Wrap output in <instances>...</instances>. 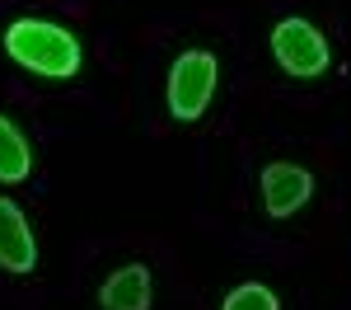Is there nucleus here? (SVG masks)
<instances>
[{
	"label": "nucleus",
	"instance_id": "nucleus-1",
	"mask_svg": "<svg viewBox=\"0 0 351 310\" xmlns=\"http://www.w3.org/2000/svg\"><path fill=\"white\" fill-rule=\"evenodd\" d=\"M5 52L14 56L24 71L47 76V80H71L80 71V43L75 33L47 19H14L5 28Z\"/></svg>",
	"mask_w": 351,
	"mask_h": 310
},
{
	"label": "nucleus",
	"instance_id": "nucleus-2",
	"mask_svg": "<svg viewBox=\"0 0 351 310\" xmlns=\"http://www.w3.org/2000/svg\"><path fill=\"white\" fill-rule=\"evenodd\" d=\"M216 94V56L211 52H183L169 71V109L178 122H197Z\"/></svg>",
	"mask_w": 351,
	"mask_h": 310
},
{
	"label": "nucleus",
	"instance_id": "nucleus-3",
	"mask_svg": "<svg viewBox=\"0 0 351 310\" xmlns=\"http://www.w3.org/2000/svg\"><path fill=\"white\" fill-rule=\"evenodd\" d=\"M271 52L281 61V71L295 80H314L328 71V43L309 19H281L271 28Z\"/></svg>",
	"mask_w": 351,
	"mask_h": 310
},
{
	"label": "nucleus",
	"instance_id": "nucleus-4",
	"mask_svg": "<svg viewBox=\"0 0 351 310\" xmlns=\"http://www.w3.org/2000/svg\"><path fill=\"white\" fill-rule=\"evenodd\" d=\"M309 193H314L309 169H300V165H267L263 169V207H267L271 217L300 212L309 202Z\"/></svg>",
	"mask_w": 351,
	"mask_h": 310
},
{
	"label": "nucleus",
	"instance_id": "nucleus-5",
	"mask_svg": "<svg viewBox=\"0 0 351 310\" xmlns=\"http://www.w3.org/2000/svg\"><path fill=\"white\" fill-rule=\"evenodd\" d=\"M33 263H38V245H33V230H28L24 212L10 197H0V268L33 273Z\"/></svg>",
	"mask_w": 351,
	"mask_h": 310
},
{
	"label": "nucleus",
	"instance_id": "nucleus-6",
	"mask_svg": "<svg viewBox=\"0 0 351 310\" xmlns=\"http://www.w3.org/2000/svg\"><path fill=\"white\" fill-rule=\"evenodd\" d=\"M99 301L108 310H150V268H141V263L117 268V273L104 282Z\"/></svg>",
	"mask_w": 351,
	"mask_h": 310
},
{
	"label": "nucleus",
	"instance_id": "nucleus-7",
	"mask_svg": "<svg viewBox=\"0 0 351 310\" xmlns=\"http://www.w3.org/2000/svg\"><path fill=\"white\" fill-rule=\"evenodd\" d=\"M28 141L19 137V127L10 118H0V184H19L28 179Z\"/></svg>",
	"mask_w": 351,
	"mask_h": 310
},
{
	"label": "nucleus",
	"instance_id": "nucleus-8",
	"mask_svg": "<svg viewBox=\"0 0 351 310\" xmlns=\"http://www.w3.org/2000/svg\"><path fill=\"white\" fill-rule=\"evenodd\" d=\"M220 310H276V296H271L263 282H243V287H234V291L225 296Z\"/></svg>",
	"mask_w": 351,
	"mask_h": 310
}]
</instances>
